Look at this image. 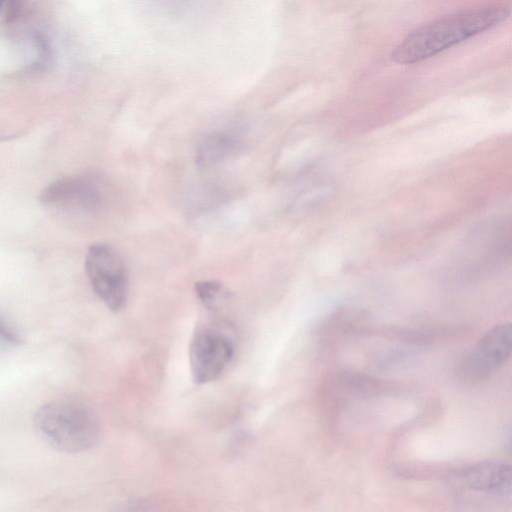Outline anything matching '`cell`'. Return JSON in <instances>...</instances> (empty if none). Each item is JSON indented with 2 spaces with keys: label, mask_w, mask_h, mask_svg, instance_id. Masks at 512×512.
Masks as SVG:
<instances>
[{
  "label": "cell",
  "mask_w": 512,
  "mask_h": 512,
  "mask_svg": "<svg viewBox=\"0 0 512 512\" xmlns=\"http://www.w3.org/2000/svg\"><path fill=\"white\" fill-rule=\"evenodd\" d=\"M509 14V6L496 3L442 16L409 33L395 47L392 58L399 64L420 62L497 26Z\"/></svg>",
  "instance_id": "6da1fadb"
},
{
  "label": "cell",
  "mask_w": 512,
  "mask_h": 512,
  "mask_svg": "<svg viewBox=\"0 0 512 512\" xmlns=\"http://www.w3.org/2000/svg\"><path fill=\"white\" fill-rule=\"evenodd\" d=\"M33 423L38 435L52 448L79 453L92 448L100 437L94 411L76 399H58L37 409Z\"/></svg>",
  "instance_id": "7a4b0ae2"
},
{
  "label": "cell",
  "mask_w": 512,
  "mask_h": 512,
  "mask_svg": "<svg viewBox=\"0 0 512 512\" xmlns=\"http://www.w3.org/2000/svg\"><path fill=\"white\" fill-rule=\"evenodd\" d=\"M85 272L97 297L111 311H119L128 296V273L121 255L109 244L89 246L84 261Z\"/></svg>",
  "instance_id": "3957f363"
},
{
  "label": "cell",
  "mask_w": 512,
  "mask_h": 512,
  "mask_svg": "<svg viewBox=\"0 0 512 512\" xmlns=\"http://www.w3.org/2000/svg\"><path fill=\"white\" fill-rule=\"evenodd\" d=\"M234 351V341L224 327L214 323L198 325L189 344L193 381L206 384L216 380L230 363Z\"/></svg>",
  "instance_id": "277c9868"
},
{
  "label": "cell",
  "mask_w": 512,
  "mask_h": 512,
  "mask_svg": "<svg viewBox=\"0 0 512 512\" xmlns=\"http://www.w3.org/2000/svg\"><path fill=\"white\" fill-rule=\"evenodd\" d=\"M512 350V328L509 322L493 326L475 346L461 356L455 375L464 384H477L505 364Z\"/></svg>",
  "instance_id": "5b68a950"
},
{
  "label": "cell",
  "mask_w": 512,
  "mask_h": 512,
  "mask_svg": "<svg viewBox=\"0 0 512 512\" xmlns=\"http://www.w3.org/2000/svg\"><path fill=\"white\" fill-rule=\"evenodd\" d=\"M39 199L43 205L62 212L89 213L100 206L101 191L89 178L68 177L49 184Z\"/></svg>",
  "instance_id": "8992f818"
},
{
  "label": "cell",
  "mask_w": 512,
  "mask_h": 512,
  "mask_svg": "<svg viewBox=\"0 0 512 512\" xmlns=\"http://www.w3.org/2000/svg\"><path fill=\"white\" fill-rule=\"evenodd\" d=\"M240 146L238 132L232 129L212 131L198 142L195 163L200 169H209L232 156Z\"/></svg>",
  "instance_id": "52a82bcc"
},
{
  "label": "cell",
  "mask_w": 512,
  "mask_h": 512,
  "mask_svg": "<svg viewBox=\"0 0 512 512\" xmlns=\"http://www.w3.org/2000/svg\"><path fill=\"white\" fill-rule=\"evenodd\" d=\"M466 485L482 492H502L510 487L511 469L501 462H482L464 472Z\"/></svg>",
  "instance_id": "ba28073f"
},
{
  "label": "cell",
  "mask_w": 512,
  "mask_h": 512,
  "mask_svg": "<svg viewBox=\"0 0 512 512\" xmlns=\"http://www.w3.org/2000/svg\"><path fill=\"white\" fill-rule=\"evenodd\" d=\"M194 289L202 305L210 310L218 309L230 297L225 286L213 280L197 282Z\"/></svg>",
  "instance_id": "9c48e42d"
},
{
  "label": "cell",
  "mask_w": 512,
  "mask_h": 512,
  "mask_svg": "<svg viewBox=\"0 0 512 512\" xmlns=\"http://www.w3.org/2000/svg\"><path fill=\"white\" fill-rule=\"evenodd\" d=\"M116 512H170L164 504L150 498L132 499L122 504Z\"/></svg>",
  "instance_id": "30bf717a"
},
{
  "label": "cell",
  "mask_w": 512,
  "mask_h": 512,
  "mask_svg": "<svg viewBox=\"0 0 512 512\" xmlns=\"http://www.w3.org/2000/svg\"><path fill=\"white\" fill-rule=\"evenodd\" d=\"M22 340L13 326L0 315V343L4 345L17 346Z\"/></svg>",
  "instance_id": "8fae6325"
}]
</instances>
